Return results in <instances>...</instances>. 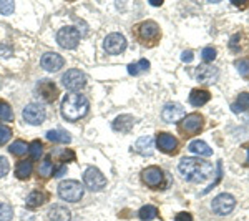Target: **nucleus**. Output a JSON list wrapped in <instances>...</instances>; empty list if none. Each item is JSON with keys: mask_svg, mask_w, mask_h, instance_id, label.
<instances>
[{"mask_svg": "<svg viewBox=\"0 0 249 221\" xmlns=\"http://www.w3.org/2000/svg\"><path fill=\"white\" fill-rule=\"evenodd\" d=\"M47 140L52 143H62V145H67L71 142V136L63 130H50L47 131Z\"/></svg>", "mask_w": 249, "mask_h": 221, "instance_id": "a878e982", "label": "nucleus"}, {"mask_svg": "<svg viewBox=\"0 0 249 221\" xmlns=\"http://www.w3.org/2000/svg\"><path fill=\"white\" fill-rule=\"evenodd\" d=\"M65 171H67V165L62 163L58 168H55V170H53V176H55V178H60V176L65 175Z\"/></svg>", "mask_w": 249, "mask_h": 221, "instance_id": "a19ab883", "label": "nucleus"}, {"mask_svg": "<svg viewBox=\"0 0 249 221\" xmlns=\"http://www.w3.org/2000/svg\"><path fill=\"white\" fill-rule=\"evenodd\" d=\"M236 206V200L232 195H228V193H221V195L216 196L211 203L213 211L216 213L218 216H226L234 210Z\"/></svg>", "mask_w": 249, "mask_h": 221, "instance_id": "9d476101", "label": "nucleus"}, {"mask_svg": "<svg viewBox=\"0 0 249 221\" xmlns=\"http://www.w3.org/2000/svg\"><path fill=\"white\" fill-rule=\"evenodd\" d=\"M135 151L140 155L150 156L153 153V136H142V138L135 143Z\"/></svg>", "mask_w": 249, "mask_h": 221, "instance_id": "5701e85b", "label": "nucleus"}, {"mask_svg": "<svg viewBox=\"0 0 249 221\" xmlns=\"http://www.w3.org/2000/svg\"><path fill=\"white\" fill-rule=\"evenodd\" d=\"M234 107H239V110H248V108H249V93H246V92L239 93Z\"/></svg>", "mask_w": 249, "mask_h": 221, "instance_id": "e433bc0d", "label": "nucleus"}, {"mask_svg": "<svg viewBox=\"0 0 249 221\" xmlns=\"http://www.w3.org/2000/svg\"><path fill=\"white\" fill-rule=\"evenodd\" d=\"M48 198H50V195H48L47 190H43V188H38V190H34L30 193L29 196H27V208H30V210H35V208H40L43 206Z\"/></svg>", "mask_w": 249, "mask_h": 221, "instance_id": "a211bd4d", "label": "nucleus"}, {"mask_svg": "<svg viewBox=\"0 0 249 221\" xmlns=\"http://www.w3.org/2000/svg\"><path fill=\"white\" fill-rule=\"evenodd\" d=\"M14 218V208L9 203H0V221H10Z\"/></svg>", "mask_w": 249, "mask_h": 221, "instance_id": "2f4dec72", "label": "nucleus"}, {"mask_svg": "<svg viewBox=\"0 0 249 221\" xmlns=\"http://www.w3.org/2000/svg\"><path fill=\"white\" fill-rule=\"evenodd\" d=\"M131 35L143 47H156L161 40V29L155 20H143L131 29Z\"/></svg>", "mask_w": 249, "mask_h": 221, "instance_id": "7ed1b4c3", "label": "nucleus"}, {"mask_svg": "<svg viewBox=\"0 0 249 221\" xmlns=\"http://www.w3.org/2000/svg\"><path fill=\"white\" fill-rule=\"evenodd\" d=\"M204 125V118L199 113H190V115H184V118L179 122L178 130L181 136L184 138H190V136L199 133L203 130Z\"/></svg>", "mask_w": 249, "mask_h": 221, "instance_id": "39448f33", "label": "nucleus"}, {"mask_svg": "<svg viewBox=\"0 0 249 221\" xmlns=\"http://www.w3.org/2000/svg\"><path fill=\"white\" fill-rule=\"evenodd\" d=\"M126 48V38L122 34H108L105 40H103V50L108 55H120Z\"/></svg>", "mask_w": 249, "mask_h": 221, "instance_id": "9b49d317", "label": "nucleus"}, {"mask_svg": "<svg viewBox=\"0 0 249 221\" xmlns=\"http://www.w3.org/2000/svg\"><path fill=\"white\" fill-rule=\"evenodd\" d=\"M48 220L50 221H70L71 220V213L67 206L63 204H53L48 210Z\"/></svg>", "mask_w": 249, "mask_h": 221, "instance_id": "aec40b11", "label": "nucleus"}, {"mask_svg": "<svg viewBox=\"0 0 249 221\" xmlns=\"http://www.w3.org/2000/svg\"><path fill=\"white\" fill-rule=\"evenodd\" d=\"M211 100V93L208 90H201V88H195L190 93V103L193 107H203Z\"/></svg>", "mask_w": 249, "mask_h": 221, "instance_id": "4be33fe9", "label": "nucleus"}, {"mask_svg": "<svg viewBox=\"0 0 249 221\" xmlns=\"http://www.w3.org/2000/svg\"><path fill=\"white\" fill-rule=\"evenodd\" d=\"M15 10V3L12 0H0V14L10 15Z\"/></svg>", "mask_w": 249, "mask_h": 221, "instance_id": "f704fd0d", "label": "nucleus"}, {"mask_svg": "<svg viewBox=\"0 0 249 221\" xmlns=\"http://www.w3.org/2000/svg\"><path fill=\"white\" fill-rule=\"evenodd\" d=\"M216 55H218V52H216L214 47H204L201 52V58L204 63H211L216 58Z\"/></svg>", "mask_w": 249, "mask_h": 221, "instance_id": "473e14b6", "label": "nucleus"}, {"mask_svg": "<svg viewBox=\"0 0 249 221\" xmlns=\"http://www.w3.org/2000/svg\"><path fill=\"white\" fill-rule=\"evenodd\" d=\"M190 151L198 156H211L213 155V150L208 147V143L201 142V140H195V142L190 143Z\"/></svg>", "mask_w": 249, "mask_h": 221, "instance_id": "393cba45", "label": "nucleus"}, {"mask_svg": "<svg viewBox=\"0 0 249 221\" xmlns=\"http://www.w3.org/2000/svg\"><path fill=\"white\" fill-rule=\"evenodd\" d=\"M0 122H7V123L14 122V110H12V107L2 98H0Z\"/></svg>", "mask_w": 249, "mask_h": 221, "instance_id": "cd10ccee", "label": "nucleus"}, {"mask_svg": "<svg viewBox=\"0 0 249 221\" xmlns=\"http://www.w3.org/2000/svg\"><path fill=\"white\" fill-rule=\"evenodd\" d=\"M178 170L181 176L186 182L190 183H204L206 180H210L214 170H213V165L206 160H199V158H183L178 165Z\"/></svg>", "mask_w": 249, "mask_h": 221, "instance_id": "f257e3e1", "label": "nucleus"}, {"mask_svg": "<svg viewBox=\"0 0 249 221\" xmlns=\"http://www.w3.org/2000/svg\"><path fill=\"white\" fill-rule=\"evenodd\" d=\"M10 170V165H9V160L5 156H0V178H3Z\"/></svg>", "mask_w": 249, "mask_h": 221, "instance_id": "4c0bfd02", "label": "nucleus"}, {"mask_svg": "<svg viewBox=\"0 0 249 221\" xmlns=\"http://www.w3.org/2000/svg\"><path fill=\"white\" fill-rule=\"evenodd\" d=\"M83 184L77 180H67L58 184V196L68 203H77L83 196Z\"/></svg>", "mask_w": 249, "mask_h": 221, "instance_id": "20e7f679", "label": "nucleus"}, {"mask_svg": "<svg viewBox=\"0 0 249 221\" xmlns=\"http://www.w3.org/2000/svg\"><path fill=\"white\" fill-rule=\"evenodd\" d=\"M156 147L160 148V151L168 155H173L178 151V138L173 136L171 133L161 131V133L156 135Z\"/></svg>", "mask_w": 249, "mask_h": 221, "instance_id": "4468645a", "label": "nucleus"}, {"mask_svg": "<svg viewBox=\"0 0 249 221\" xmlns=\"http://www.w3.org/2000/svg\"><path fill=\"white\" fill-rule=\"evenodd\" d=\"M181 60H183V62H186V63H190L191 60H193V52H191V50H186V52H183V55H181Z\"/></svg>", "mask_w": 249, "mask_h": 221, "instance_id": "79ce46f5", "label": "nucleus"}, {"mask_svg": "<svg viewBox=\"0 0 249 221\" xmlns=\"http://www.w3.org/2000/svg\"><path fill=\"white\" fill-rule=\"evenodd\" d=\"M136 123V118L131 115H120L116 116L113 120V123H111V128H113L115 131H120V133H130L131 128L135 127Z\"/></svg>", "mask_w": 249, "mask_h": 221, "instance_id": "6ab92c4d", "label": "nucleus"}, {"mask_svg": "<svg viewBox=\"0 0 249 221\" xmlns=\"http://www.w3.org/2000/svg\"><path fill=\"white\" fill-rule=\"evenodd\" d=\"M88 100L82 93H68L62 102L60 111L67 122H78L88 113Z\"/></svg>", "mask_w": 249, "mask_h": 221, "instance_id": "f03ea898", "label": "nucleus"}, {"mask_svg": "<svg viewBox=\"0 0 249 221\" xmlns=\"http://www.w3.org/2000/svg\"><path fill=\"white\" fill-rule=\"evenodd\" d=\"M9 151H10V155L17 156V158H22L23 155L29 153V143L23 142V140H20V138L14 140V143L9 147Z\"/></svg>", "mask_w": 249, "mask_h": 221, "instance_id": "bb28decb", "label": "nucleus"}, {"mask_svg": "<svg viewBox=\"0 0 249 221\" xmlns=\"http://www.w3.org/2000/svg\"><path fill=\"white\" fill-rule=\"evenodd\" d=\"M80 32L75 29V27H62L57 34V42L62 48H67V50H73V48L78 47L80 43Z\"/></svg>", "mask_w": 249, "mask_h": 221, "instance_id": "423d86ee", "label": "nucleus"}, {"mask_svg": "<svg viewBox=\"0 0 249 221\" xmlns=\"http://www.w3.org/2000/svg\"><path fill=\"white\" fill-rule=\"evenodd\" d=\"M12 54V48L9 47H0V55H3V57H9Z\"/></svg>", "mask_w": 249, "mask_h": 221, "instance_id": "37998d69", "label": "nucleus"}, {"mask_svg": "<svg viewBox=\"0 0 249 221\" xmlns=\"http://www.w3.org/2000/svg\"><path fill=\"white\" fill-rule=\"evenodd\" d=\"M62 83L67 90L80 92L87 85V77L83 72L77 70V68H71V70H67L65 74L62 75Z\"/></svg>", "mask_w": 249, "mask_h": 221, "instance_id": "6e6552de", "label": "nucleus"}, {"mask_svg": "<svg viewBox=\"0 0 249 221\" xmlns=\"http://www.w3.org/2000/svg\"><path fill=\"white\" fill-rule=\"evenodd\" d=\"M34 173V163L32 160H20L15 165V176L18 180H29Z\"/></svg>", "mask_w": 249, "mask_h": 221, "instance_id": "412c9836", "label": "nucleus"}, {"mask_svg": "<svg viewBox=\"0 0 249 221\" xmlns=\"http://www.w3.org/2000/svg\"><path fill=\"white\" fill-rule=\"evenodd\" d=\"M53 170H55V165H53V162H52L50 156H47V158H43L42 162L38 163V168H37L38 176H40V178H42V180H48V178H52V176H53Z\"/></svg>", "mask_w": 249, "mask_h": 221, "instance_id": "b1692460", "label": "nucleus"}, {"mask_svg": "<svg viewBox=\"0 0 249 221\" xmlns=\"http://www.w3.org/2000/svg\"><path fill=\"white\" fill-rule=\"evenodd\" d=\"M22 116L29 125L37 127V125H42V123L45 122L47 111H45V108H43L42 105H38V103H29V105L23 108Z\"/></svg>", "mask_w": 249, "mask_h": 221, "instance_id": "1a4fd4ad", "label": "nucleus"}, {"mask_svg": "<svg viewBox=\"0 0 249 221\" xmlns=\"http://www.w3.org/2000/svg\"><path fill=\"white\" fill-rule=\"evenodd\" d=\"M148 70H150V62H148V60H144V58H142L140 62H136V63L128 65V74H130V75H140V74L148 72Z\"/></svg>", "mask_w": 249, "mask_h": 221, "instance_id": "c756f323", "label": "nucleus"}, {"mask_svg": "<svg viewBox=\"0 0 249 221\" xmlns=\"http://www.w3.org/2000/svg\"><path fill=\"white\" fill-rule=\"evenodd\" d=\"M83 183H85V186L90 191H102L107 186V178L98 168L90 166L83 173Z\"/></svg>", "mask_w": 249, "mask_h": 221, "instance_id": "0eeeda50", "label": "nucleus"}, {"mask_svg": "<svg viewBox=\"0 0 249 221\" xmlns=\"http://www.w3.org/2000/svg\"><path fill=\"white\" fill-rule=\"evenodd\" d=\"M43 155V143L40 140H34L30 145H29V156L32 160H38L42 158Z\"/></svg>", "mask_w": 249, "mask_h": 221, "instance_id": "7c9ffc66", "label": "nucleus"}, {"mask_svg": "<svg viewBox=\"0 0 249 221\" xmlns=\"http://www.w3.org/2000/svg\"><path fill=\"white\" fill-rule=\"evenodd\" d=\"M175 221H193V216L190 215V213L181 211V213H178V215H176Z\"/></svg>", "mask_w": 249, "mask_h": 221, "instance_id": "ea45409f", "label": "nucleus"}, {"mask_svg": "<svg viewBox=\"0 0 249 221\" xmlns=\"http://www.w3.org/2000/svg\"><path fill=\"white\" fill-rule=\"evenodd\" d=\"M60 158H62L63 165H65V162H73L75 153L71 150H63V151H60Z\"/></svg>", "mask_w": 249, "mask_h": 221, "instance_id": "58836bf2", "label": "nucleus"}, {"mask_svg": "<svg viewBox=\"0 0 249 221\" xmlns=\"http://www.w3.org/2000/svg\"><path fill=\"white\" fill-rule=\"evenodd\" d=\"M236 70L239 72V75L248 77L249 75V58H241L236 62Z\"/></svg>", "mask_w": 249, "mask_h": 221, "instance_id": "c9c22d12", "label": "nucleus"}, {"mask_svg": "<svg viewBox=\"0 0 249 221\" xmlns=\"http://www.w3.org/2000/svg\"><path fill=\"white\" fill-rule=\"evenodd\" d=\"M40 65H42V68L45 72H58L60 68H62L63 65H65V60H63L62 55L58 54H45L42 57V60H40Z\"/></svg>", "mask_w": 249, "mask_h": 221, "instance_id": "f3484780", "label": "nucleus"}, {"mask_svg": "<svg viewBox=\"0 0 249 221\" xmlns=\"http://www.w3.org/2000/svg\"><path fill=\"white\" fill-rule=\"evenodd\" d=\"M219 72L216 67H211L210 63H203L196 68V80L203 85H213L218 80Z\"/></svg>", "mask_w": 249, "mask_h": 221, "instance_id": "2eb2a0df", "label": "nucleus"}, {"mask_svg": "<svg viewBox=\"0 0 249 221\" xmlns=\"http://www.w3.org/2000/svg\"><path fill=\"white\" fill-rule=\"evenodd\" d=\"M58 87L55 85V82H52V80H40L38 85H37V95L40 98L43 100L45 103H53L55 100L58 98Z\"/></svg>", "mask_w": 249, "mask_h": 221, "instance_id": "ddd939ff", "label": "nucleus"}, {"mask_svg": "<svg viewBox=\"0 0 249 221\" xmlns=\"http://www.w3.org/2000/svg\"><path fill=\"white\" fill-rule=\"evenodd\" d=\"M164 173L160 166H148L142 171V182L151 190H156L163 184Z\"/></svg>", "mask_w": 249, "mask_h": 221, "instance_id": "f8f14e48", "label": "nucleus"}, {"mask_svg": "<svg viewBox=\"0 0 249 221\" xmlns=\"http://www.w3.org/2000/svg\"><path fill=\"white\" fill-rule=\"evenodd\" d=\"M10 138H12V128L3 125V123H0V147L5 145Z\"/></svg>", "mask_w": 249, "mask_h": 221, "instance_id": "72a5a7b5", "label": "nucleus"}, {"mask_svg": "<svg viewBox=\"0 0 249 221\" xmlns=\"http://www.w3.org/2000/svg\"><path fill=\"white\" fill-rule=\"evenodd\" d=\"M138 216L142 221H151L155 218H158V208L153 206V204H146L142 210L138 211Z\"/></svg>", "mask_w": 249, "mask_h": 221, "instance_id": "c85d7f7f", "label": "nucleus"}, {"mask_svg": "<svg viewBox=\"0 0 249 221\" xmlns=\"http://www.w3.org/2000/svg\"><path fill=\"white\" fill-rule=\"evenodd\" d=\"M161 116L164 122L168 123H176V122H181L184 118V108L179 105V103H168L164 105Z\"/></svg>", "mask_w": 249, "mask_h": 221, "instance_id": "dca6fc26", "label": "nucleus"}]
</instances>
